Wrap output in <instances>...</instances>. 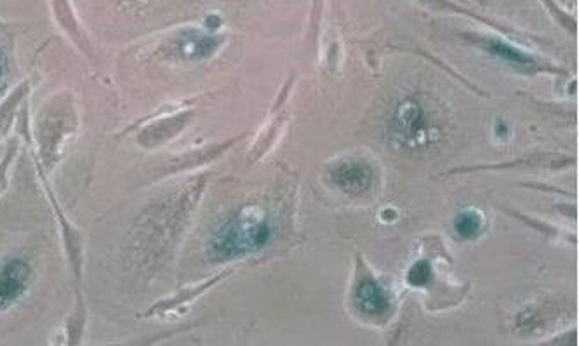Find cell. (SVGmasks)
I'll return each mask as SVG.
<instances>
[{"instance_id": "6da1fadb", "label": "cell", "mask_w": 579, "mask_h": 346, "mask_svg": "<svg viewBox=\"0 0 579 346\" xmlns=\"http://www.w3.org/2000/svg\"><path fill=\"white\" fill-rule=\"evenodd\" d=\"M270 239L272 225L268 223L267 216L258 209L247 207L214 240V253L220 260H232L242 254L260 251Z\"/></svg>"}, {"instance_id": "7a4b0ae2", "label": "cell", "mask_w": 579, "mask_h": 346, "mask_svg": "<svg viewBox=\"0 0 579 346\" xmlns=\"http://www.w3.org/2000/svg\"><path fill=\"white\" fill-rule=\"evenodd\" d=\"M333 176L334 181L345 192L353 193V195L366 192L367 188L371 187V181H373L371 167L364 164V162H357V160H350V162H345V164L336 167Z\"/></svg>"}, {"instance_id": "3957f363", "label": "cell", "mask_w": 579, "mask_h": 346, "mask_svg": "<svg viewBox=\"0 0 579 346\" xmlns=\"http://www.w3.org/2000/svg\"><path fill=\"white\" fill-rule=\"evenodd\" d=\"M355 303L360 312L371 315V317H380L390 310V300L385 289L376 284L373 280H364L357 289L355 294Z\"/></svg>"}, {"instance_id": "277c9868", "label": "cell", "mask_w": 579, "mask_h": 346, "mask_svg": "<svg viewBox=\"0 0 579 346\" xmlns=\"http://www.w3.org/2000/svg\"><path fill=\"white\" fill-rule=\"evenodd\" d=\"M27 277L28 268L23 261L7 263L6 270L0 273V305H6L20 296L27 284Z\"/></svg>"}, {"instance_id": "5b68a950", "label": "cell", "mask_w": 579, "mask_h": 346, "mask_svg": "<svg viewBox=\"0 0 579 346\" xmlns=\"http://www.w3.org/2000/svg\"><path fill=\"white\" fill-rule=\"evenodd\" d=\"M28 82H21L20 86L7 94L6 100L0 103V140L6 136L7 131L13 126L14 117L23 100L27 98Z\"/></svg>"}, {"instance_id": "8992f818", "label": "cell", "mask_w": 579, "mask_h": 346, "mask_svg": "<svg viewBox=\"0 0 579 346\" xmlns=\"http://www.w3.org/2000/svg\"><path fill=\"white\" fill-rule=\"evenodd\" d=\"M491 51H493L498 58H501V60L510 61V63L517 65V67H529V65H533V61L529 60L526 54L520 53L517 49H513V47L508 46V44H503V42H496V44L491 47Z\"/></svg>"}, {"instance_id": "52a82bcc", "label": "cell", "mask_w": 579, "mask_h": 346, "mask_svg": "<svg viewBox=\"0 0 579 346\" xmlns=\"http://www.w3.org/2000/svg\"><path fill=\"white\" fill-rule=\"evenodd\" d=\"M480 218L479 214L475 213H463L456 218L454 221V227H456V232L461 235L463 239H473L480 230Z\"/></svg>"}, {"instance_id": "ba28073f", "label": "cell", "mask_w": 579, "mask_h": 346, "mask_svg": "<svg viewBox=\"0 0 579 346\" xmlns=\"http://www.w3.org/2000/svg\"><path fill=\"white\" fill-rule=\"evenodd\" d=\"M432 267L426 261H418L411 270H409V282L413 286H426L432 280Z\"/></svg>"}, {"instance_id": "9c48e42d", "label": "cell", "mask_w": 579, "mask_h": 346, "mask_svg": "<svg viewBox=\"0 0 579 346\" xmlns=\"http://www.w3.org/2000/svg\"><path fill=\"white\" fill-rule=\"evenodd\" d=\"M16 150H18V145L11 143V145L7 147L4 159L0 160V195L6 190L7 180H9L7 174H9V167H11V162H13L14 155H16Z\"/></svg>"}]
</instances>
